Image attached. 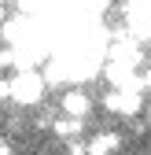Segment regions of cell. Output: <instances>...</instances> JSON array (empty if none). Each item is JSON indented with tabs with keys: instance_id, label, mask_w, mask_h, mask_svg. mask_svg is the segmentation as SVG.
Returning a JSON list of instances; mask_svg holds the SVG:
<instances>
[{
	"instance_id": "6",
	"label": "cell",
	"mask_w": 151,
	"mask_h": 155,
	"mask_svg": "<svg viewBox=\"0 0 151 155\" xmlns=\"http://www.w3.org/2000/svg\"><path fill=\"white\" fill-rule=\"evenodd\" d=\"M0 100H11V78H8V81L0 78Z\"/></svg>"
},
{
	"instance_id": "3",
	"label": "cell",
	"mask_w": 151,
	"mask_h": 155,
	"mask_svg": "<svg viewBox=\"0 0 151 155\" xmlns=\"http://www.w3.org/2000/svg\"><path fill=\"white\" fill-rule=\"evenodd\" d=\"M92 111V100L85 89H66L63 92V114H70V118H85V114Z\"/></svg>"
},
{
	"instance_id": "5",
	"label": "cell",
	"mask_w": 151,
	"mask_h": 155,
	"mask_svg": "<svg viewBox=\"0 0 151 155\" xmlns=\"http://www.w3.org/2000/svg\"><path fill=\"white\" fill-rule=\"evenodd\" d=\"M52 129H55V133H59V137H63V140H70V137H78V133H81V118H70V114H63V118H59V122H55Z\"/></svg>"
},
{
	"instance_id": "7",
	"label": "cell",
	"mask_w": 151,
	"mask_h": 155,
	"mask_svg": "<svg viewBox=\"0 0 151 155\" xmlns=\"http://www.w3.org/2000/svg\"><path fill=\"white\" fill-rule=\"evenodd\" d=\"M8 18V0H0V22Z\"/></svg>"
},
{
	"instance_id": "4",
	"label": "cell",
	"mask_w": 151,
	"mask_h": 155,
	"mask_svg": "<svg viewBox=\"0 0 151 155\" xmlns=\"http://www.w3.org/2000/svg\"><path fill=\"white\" fill-rule=\"evenodd\" d=\"M118 144H122V140H118V133H96V137L85 144V151H88V155H114Z\"/></svg>"
},
{
	"instance_id": "1",
	"label": "cell",
	"mask_w": 151,
	"mask_h": 155,
	"mask_svg": "<svg viewBox=\"0 0 151 155\" xmlns=\"http://www.w3.org/2000/svg\"><path fill=\"white\" fill-rule=\"evenodd\" d=\"M44 89H48V81L37 67H18V74L11 78V100L22 104V107H37Z\"/></svg>"
},
{
	"instance_id": "8",
	"label": "cell",
	"mask_w": 151,
	"mask_h": 155,
	"mask_svg": "<svg viewBox=\"0 0 151 155\" xmlns=\"http://www.w3.org/2000/svg\"><path fill=\"white\" fill-rule=\"evenodd\" d=\"M144 89L151 92V67H147V74H144Z\"/></svg>"
},
{
	"instance_id": "2",
	"label": "cell",
	"mask_w": 151,
	"mask_h": 155,
	"mask_svg": "<svg viewBox=\"0 0 151 155\" xmlns=\"http://www.w3.org/2000/svg\"><path fill=\"white\" fill-rule=\"evenodd\" d=\"M140 89H144V81H133V85H122L114 92H107L103 96V107L111 114H137L140 111Z\"/></svg>"
},
{
	"instance_id": "9",
	"label": "cell",
	"mask_w": 151,
	"mask_h": 155,
	"mask_svg": "<svg viewBox=\"0 0 151 155\" xmlns=\"http://www.w3.org/2000/svg\"><path fill=\"white\" fill-rule=\"evenodd\" d=\"M0 155H11V148H8V144H0Z\"/></svg>"
}]
</instances>
